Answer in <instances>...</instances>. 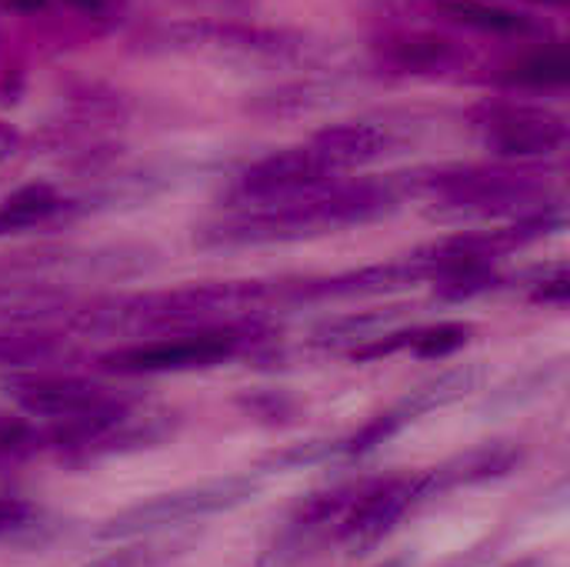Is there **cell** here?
Returning a JSON list of instances; mask_svg holds the SVG:
<instances>
[{
  "label": "cell",
  "mask_w": 570,
  "mask_h": 567,
  "mask_svg": "<svg viewBox=\"0 0 570 567\" xmlns=\"http://www.w3.org/2000/svg\"><path fill=\"white\" fill-rule=\"evenodd\" d=\"M531 301L534 304H554L564 307L570 301V271L564 264H558L554 271H544L541 281L531 284Z\"/></svg>",
  "instance_id": "cell-20"
},
{
  "label": "cell",
  "mask_w": 570,
  "mask_h": 567,
  "mask_svg": "<svg viewBox=\"0 0 570 567\" xmlns=\"http://www.w3.org/2000/svg\"><path fill=\"white\" fill-rule=\"evenodd\" d=\"M471 130L498 157L514 164H531L538 157H554L568 144V117L531 100H484L471 114Z\"/></svg>",
  "instance_id": "cell-6"
},
{
  "label": "cell",
  "mask_w": 570,
  "mask_h": 567,
  "mask_svg": "<svg viewBox=\"0 0 570 567\" xmlns=\"http://www.w3.org/2000/svg\"><path fill=\"white\" fill-rule=\"evenodd\" d=\"M374 57L384 70L401 74V77H458L464 70H471L474 53L471 47H464V40L441 33V30H421V27H407V30H394L374 40Z\"/></svg>",
  "instance_id": "cell-10"
},
{
  "label": "cell",
  "mask_w": 570,
  "mask_h": 567,
  "mask_svg": "<svg viewBox=\"0 0 570 567\" xmlns=\"http://www.w3.org/2000/svg\"><path fill=\"white\" fill-rule=\"evenodd\" d=\"M384 567H394V565H384Z\"/></svg>",
  "instance_id": "cell-27"
},
{
  "label": "cell",
  "mask_w": 570,
  "mask_h": 567,
  "mask_svg": "<svg viewBox=\"0 0 570 567\" xmlns=\"http://www.w3.org/2000/svg\"><path fill=\"white\" fill-rule=\"evenodd\" d=\"M67 207L70 204L50 184H27L0 204V234H17V231L47 224Z\"/></svg>",
  "instance_id": "cell-16"
},
{
  "label": "cell",
  "mask_w": 570,
  "mask_h": 567,
  "mask_svg": "<svg viewBox=\"0 0 570 567\" xmlns=\"http://www.w3.org/2000/svg\"><path fill=\"white\" fill-rule=\"evenodd\" d=\"M397 197H424L434 217L444 221H524L548 211H564L548 174L534 164H468L428 167L391 180Z\"/></svg>",
  "instance_id": "cell-3"
},
{
  "label": "cell",
  "mask_w": 570,
  "mask_h": 567,
  "mask_svg": "<svg viewBox=\"0 0 570 567\" xmlns=\"http://www.w3.org/2000/svg\"><path fill=\"white\" fill-rule=\"evenodd\" d=\"M391 134L377 124H331L311 137V147L341 174L381 160L391 150Z\"/></svg>",
  "instance_id": "cell-14"
},
{
  "label": "cell",
  "mask_w": 570,
  "mask_h": 567,
  "mask_svg": "<svg viewBox=\"0 0 570 567\" xmlns=\"http://www.w3.org/2000/svg\"><path fill=\"white\" fill-rule=\"evenodd\" d=\"M508 567H538V561H534V558H524V561H518V565H508Z\"/></svg>",
  "instance_id": "cell-26"
},
{
  "label": "cell",
  "mask_w": 570,
  "mask_h": 567,
  "mask_svg": "<svg viewBox=\"0 0 570 567\" xmlns=\"http://www.w3.org/2000/svg\"><path fill=\"white\" fill-rule=\"evenodd\" d=\"M518 461H521V451L514 444H504V441L471 448V451H464V454H458V458H451L431 471H421L424 498L434 501V498L451 495L458 488H471V485L504 478L518 468Z\"/></svg>",
  "instance_id": "cell-12"
},
{
  "label": "cell",
  "mask_w": 570,
  "mask_h": 567,
  "mask_svg": "<svg viewBox=\"0 0 570 567\" xmlns=\"http://www.w3.org/2000/svg\"><path fill=\"white\" fill-rule=\"evenodd\" d=\"M504 80L514 84V87H534V90L564 87L570 80V60L564 43L538 47V50L524 53L521 60H514V63L504 70Z\"/></svg>",
  "instance_id": "cell-17"
},
{
  "label": "cell",
  "mask_w": 570,
  "mask_h": 567,
  "mask_svg": "<svg viewBox=\"0 0 570 567\" xmlns=\"http://www.w3.org/2000/svg\"><path fill=\"white\" fill-rule=\"evenodd\" d=\"M334 167L311 147H284L274 150L261 160H254L234 187V201L240 207H264V204H281L301 194H311L317 187L334 184Z\"/></svg>",
  "instance_id": "cell-9"
},
{
  "label": "cell",
  "mask_w": 570,
  "mask_h": 567,
  "mask_svg": "<svg viewBox=\"0 0 570 567\" xmlns=\"http://www.w3.org/2000/svg\"><path fill=\"white\" fill-rule=\"evenodd\" d=\"M264 481L257 475H227V478H207L197 485L174 488L167 495L147 498L140 505L124 508L120 515L107 518L97 528L100 541H130V538H147L167 528H180L187 521H204L214 515H227L244 508L261 495Z\"/></svg>",
  "instance_id": "cell-4"
},
{
  "label": "cell",
  "mask_w": 570,
  "mask_h": 567,
  "mask_svg": "<svg viewBox=\"0 0 570 567\" xmlns=\"http://www.w3.org/2000/svg\"><path fill=\"white\" fill-rule=\"evenodd\" d=\"M287 281H210L187 284L174 291L127 294L94 304L73 317L77 331L127 334V331H194L230 321H247L250 314L284 304Z\"/></svg>",
  "instance_id": "cell-2"
},
{
  "label": "cell",
  "mask_w": 570,
  "mask_h": 567,
  "mask_svg": "<svg viewBox=\"0 0 570 567\" xmlns=\"http://www.w3.org/2000/svg\"><path fill=\"white\" fill-rule=\"evenodd\" d=\"M424 498L421 475H394V478H377L364 481L361 495L341 518L334 531V545L347 548L351 555H364L377 548L407 515H414Z\"/></svg>",
  "instance_id": "cell-8"
},
{
  "label": "cell",
  "mask_w": 570,
  "mask_h": 567,
  "mask_svg": "<svg viewBox=\"0 0 570 567\" xmlns=\"http://www.w3.org/2000/svg\"><path fill=\"white\" fill-rule=\"evenodd\" d=\"M167 558L164 548H154V545H144V548H127V551H114L100 561L87 567H157Z\"/></svg>",
  "instance_id": "cell-22"
},
{
  "label": "cell",
  "mask_w": 570,
  "mask_h": 567,
  "mask_svg": "<svg viewBox=\"0 0 570 567\" xmlns=\"http://www.w3.org/2000/svg\"><path fill=\"white\" fill-rule=\"evenodd\" d=\"M424 17L441 20L448 27H464L498 37H534L544 30L538 17L491 0H421V20Z\"/></svg>",
  "instance_id": "cell-13"
},
{
  "label": "cell",
  "mask_w": 570,
  "mask_h": 567,
  "mask_svg": "<svg viewBox=\"0 0 570 567\" xmlns=\"http://www.w3.org/2000/svg\"><path fill=\"white\" fill-rule=\"evenodd\" d=\"M491 3H501V0H491ZM528 3H541V7H564L568 0H528Z\"/></svg>",
  "instance_id": "cell-25"
},
{
  "label": "cell",
  "mask_w": 570,
  "mask_h": 567,
  "mask_svg": "<svg viewBox=\"0 0 570 567\" xmlns=\"http://www.w3.org/2000/svg\"><path fill=\"white\" fill-rule=\"evenodd\" d=\"M17 147H20V134H17V127L0 124V164H3V160H10Z\"/></svg>",
  "instance_id": "cell-24"
},
{
  "label": "cell",
  "mask_w": 570,
  "mask_h": 567,
  "mask_svg": "<svg viewBox=\"0 0 570 567\" xmlns=\"http://www.w3.org/2000/svg\"><path fill=\"white\" fill-rule=\"evenodd\" d=\"M397 314H401V307H391V311H364V314H344V317L327 321V324L314 334V341H317L321 348H344V344L357 348V344L377 338Z\"/></svg>",
  "instance_id": "cell-18"
},
{
  "label": "cell",
  "mask_w": 570,
  "mask_h": 567,
  "mask_svg": "<svg viewBox=\"0 0 570 567\" xmlns=\"http://www.w3.org/2000/svg\"><path fill=\"white\" fill-rule=\"evenodd\" d=\"M60 341L47 331H0V364L20 368L57 354Z\"/></svg>",
  "instance_id": "cell-19"
},
{
  "label": "cell",
  "mask_w": 570,
  "mask_h": 567,
  "mask_svg": "<svg viewBox=\"0 0 570 567\" xmlns=\"http://www.w3.org/2000/svg\"><path fill=\"white\" fill-rule=\"evenodd\" d=\"M13 401L27 418H43L53 424V421H70L100 411L114 404L117 394L83 378H37V381H23L13 391Z\"/></svg>",
  "instance_id": "cell-11"
},
{
  "label": "cell",
  "mask_w": 570,
  "mask_h": 567,
  "mask_svg": "<svg viewBox=\"0 0 570 567\" xmlns=\"http://www.w3.org/2000/svg\"><path fill=\"white\" fill-rule=\"evenodd\" d=\"M261 324L254 321H230V324H214V328H194V331H174L170 338L117 348L104 354L97 364L100 371L137 378V374H170V371H194V368H210L220 364L254 341H261Z\"/></svg>",
  "instance_id": "cell-5"
},
{
  "label": "cell",
  "mask_w": 570,
  "mask_h": 567,
  "mask_svg": "<svg viewBox=\"0 0 570 567\" xmlns=\"http://www.w3.org/2000/svg\"><path fill=\"white\" fill-rule=\"evenodd\" d=\"M478 381H481V368H474V364L451 368V371H444V374H438V378L417 384V388H414L407 398H401L394 408H397V411L407 418V424H411V421H417L421 414L438 411V408H444V404H451V401L471 394V391L478 388Z\"/></svg>",
  "instance_id": "cell-15"
},
{
  "label": "cell",
  "mask_w": 570,
  "mask_h": 567,
  "mask_svg": "<svg viewBox=\"0 0 570 567\" xmlns=\"http://www.w3.org/2000/svg\"><path fill=\"white\" fill-rule=\"evenodd\" d=\"M394 184H327L311 194L264 204V207H240L237 214L214 221L197 231V244L204 247H261V244H291L321 234H334L344 227H361L371 221L387 217L397 207Z\"/></svg>",
  "instance_id": "cell-1"
},
{
  "label": "cell",
  "mask_w": 570,
  "mask_h": 567,
  "mask_svg": "<svg viewBox=\"0 0 570 567\" xmlns=\"http://www.w3.org/2000/svg\"><path fill=\"white\" fill-rule=\"evenodd\" d=\"M63 3L73 7L83 17H94V20H107L124 7V0H63Z\"/></svg>",
  "instance_id": "cell-23"
},
{
  "label": "cell",
  "mask_w": 570,
  "mask_h": 567,
  "mask_svg": "<svg viewBox=\"0 0 570 567\" xmlns=\"http://www.w3.org/2000/svg\"><path fill=\"white\" fill-rule=\"evenodd\" d=\"M164 43L180 53L237 57V60H297L311 43L301 33L254 27L237 20H187L164 30Z\"/></svg>",
  "instance_id": "cell-7"
},
{
  "label": "cell",
  "mask_w": 570,
  "mask_h": 567,
  "mask_svg": "<svg viewBox=\"0 0 570 567\" xmlns=\"http://www.w3.org/2000/svg\"><path fill=\"white\" fill-rule=\"evenodd\" d=\"M37 508L27 498H0V541L33 528Z\"/></svg>",
  "instance_id": "cell-21"
}]
</instances>
